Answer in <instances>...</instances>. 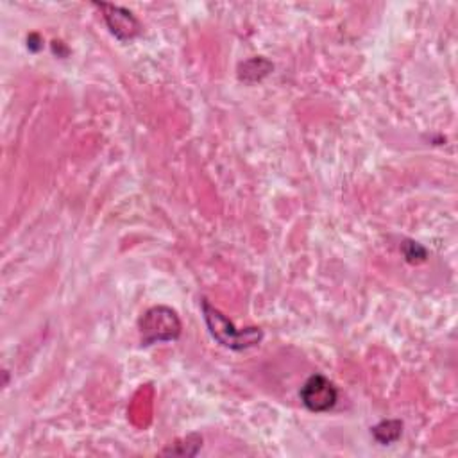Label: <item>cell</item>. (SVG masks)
I'll list each match as a JSON object with an SVG mask.
<instances>
[{"instance_id": "cell-2", "label": "cell", "mask_w": 458, "mask_h": 458, "mask_svg": "<svg viewBox=\"0 0 458 458\" xmlns=\"http://www.w3.org/2000/svg\"><path fill=\"white\" fill-rule=\"evenodd\" d=\"M140 335L143 345L175 340L181 335V320L174 310L154 306L140 318Z\"/></svg>"}, {"instance_id": "cell-5", "label": "cell", "mask_w": 458, "mask_h": 458, "mask_svg": "<svg viewBox=\"0 0 458 458\" xmlns=\"http://www.w3.org/2000/svg\"><path fill=\"white\" fill-rule=\"evenodd\" d=\"M272 70V64L263 57H254L242 64L240 68V79L245 82H258L261 81L268 72Z\"/></svg>"}, {"instance_id": "cell-4", "label": "cell", "mask_w": 458, "mask_h": 458, "mask_svg": "<svg viewBox=\"0 0 458 458\" xmlns=\"http://www.w3.org/2000/svg\"><path fill=\"white\" fill-rule=\"evenodd\" d=\"M97 7L102 9L107 27L118 39L127 41L140 34V23L131 11L118 5H111V4H97Z\"/></svg>"}, {"instance_id": "cell-3", "label": "cell", "mask_w": 458, "mask_h": 458, "mask_svg": "<svg viewBox=\"0 0 458 458\" xmlns=\"http://www.w3.org/2000/svg\"><path fill=\"white\" fill-rule=\"evenodd\" d=\"M299 395H301L302 404L310 411H315V413L331 410L336 404V399H338L336 386L327 377H324L320 374L310 376L304 381Z\"/></svg>"}, {"instance_id": "cell-1", "label": "cell", "mask_w": 458, "mask_h": 458, "mask_svg": "<svg viewBox=\"0 0 458 458\" xmlns=\"http://www.w3.org/2000/svg\"><path fill=\"white\" fill-rule=\"evenodd\" d=\"M202 313L211 336L224 347L242 351L258 345L263 338V331L259 327L236 329L233 322L225 315H222L215 306H211L206 299L202 301Z\"/></svg>"}, {"instance_id": "cell-6", "label": "cell", "mask_w": 458, "mask_h": 458, "mask_svg": "<svg viewBox=\"0 0 458 458\" xmlns=\"http://www.w3.org/2000/svg\"><path fill=\"white\" fill-rule=\"evenodd\" d=\"M403 433V422L397 419H390V420H381L379 424H376L372 428V437L379 442V444H392L395 442Z\"/></svg>"}]
</instances>
